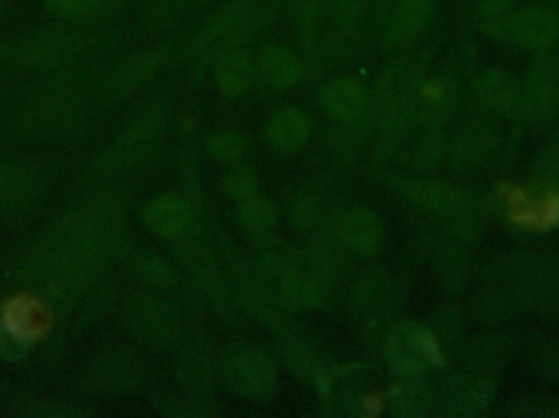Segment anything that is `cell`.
Wrapping results in <instances>:
<instances>
[{
    "label": "cell",
    "instance_id": "obj_1",
    "mask_svg": "<svg viewBox=\"0 0 559 418\" xmlns=\"http://www.w3.org/2000/svg\"><path fill=\"white\" fill-rule=\"evenodd\" d=\"M222 250L229 260L228 282L239 308L245 314L258 319L265 329L280 337L295 332L292 306L283 298L280 289L265 278L255 265L233 250L228 243H222Z\"/></svg>",
    "mask_w": 559,
    "mask_h": 418
},
{
    "label": "cell",
    "instance_id": "obj_2",
    "mask_svg": "<svg viewBox=\"0 0 559 418\" xmlns=\"http://www.w3.org/2000/svg\"><path fill=\"white\" fill-rule=\"evenodd\" d=\"M498 202L508 223L519 230L547 234L559 227V189L506 182L499 187Z\"/></svg>",
    "mask_w": 559,
    "mask_h": 418
},
{
    "label": "cell",
    "instance_id": "obj_3",
    "mask_svg": "<svg viewBox=\"0 0 559 418\" xmlns=\"http://www.w3.org/2000/svg\"><path fill=\"white\" fill-rule=\"evenodd\" d=\"M55 312L33 291H15L0 299V334L16 347L38 345L51 334Z\"/></svg>",
    "mask_w": 559,
    "mask_h": 418
},
{
    "label": "cell",
    "instance_id": "obj_4",
    "mask_svg": "<svg viewBox=\"0 0 559 418\" xmlns=\"http://www.w3.org/2000/svg\"><path fill=\"white\" fill-rule=\"evenodd\" d=\"M226 383L255 403H269L277 393V371L274 361L261 348L235 345L225 351L222 361Z\"/></svg>",
    "mask_w": 559,
    "mask_h": 418
},
{
    "label": "cell",
    "instance_id": "obj_5",
    "mask_svg": "<svg viewBox=\"0 0 559 418\" xmlns=\"http://www.w3.org/2000/svg\"><path fill=\"white\" fill-rule=\"evenodd\" d=\"M559 41V3L557 0L521 5L514 19L509 45L538 52L550 51Z\"/></svg>",
    "mask_w": 559,
    "mask_h": 418
},
{
    "label": "cell",
    "instance_id": "obj_6",
    "mask_svg": "<svg viewBox=\"0 0 559 418\" xmlns=\"http://www.w3.org/2000/svg\"><path fill=\"white\" fill-rule=\"evenodd\" d=\"M133 325L138 335L154 347H173L182 338V318L173 302L144 296L136 299Z\"/></svg>",
    "mask_w": 559,
    "mask_h": 418
},
{
    "label": "cell",
    "instance_id": "obj_7",
    "mask_svg": "<svg viewBox=\"0 0 559 418\" xmlns=\"http://www.w3.org/2000/svg\"><path fill=\"white\" fill-rule=\"evenodd\" d=\"M72 23L58 28L41 29L25 36L13 45L19 58L36 64H56L68 61L84 46V36L79 29L71 28Z\"/></svg>",
    "mask_w": 559,
    "mask_h": 418
},
{
    "label": "cell",
    "instance_id": "obj_8",
    "mask_svg": "<svg viewBox=\"0 0 559 418\" xmlns=\"http://www.w3.org/2000/svg\"><path fill=\"white\" fill-rule=\"evenodd\" d=\"M177 378L183 391L205 406H212L216 391V365L203 342H190L177 358Z\"/></svg>",
    "mask_w": 559,
    "mask_h": 418
},
{
    "label": "cell",
    "instance_id": "obj_9",
    "mask_svg": "<svg viewBox=\"0 0 559 418\" xmlns=\"http://www.w3.org/2000/svg\"><path fill=\"white\" fill-rule=\"evenodd\" d=\"M522 107L551 114L559 107V59L554 49L535 55L527 82L522 85Z\"/></svg>",
    "mask_w": 559,
    "mask_h": 418
},
{
    "label": "cell",
    "instance_id": "obj_10",
    "mask_svg": "<svg viewBox=\"0 0 559 418\" xmlns=\"http://www.w3.org/2000/svg\"><path fill=\"white\" fill-rule=\"evenodd\" d=\"M352 255L354 253L342 242L337 229L334 232L325 230L318 234L309 246L306 265H308V272L312 273L319 282L331 286L344 279V276L350 272Z\"/></svg>",
    "mask_w": 559,
    "mask_h": 418
},
{
    "label": "cell",
    "instance_id": "obj_11",
    "mask_svg": "<svg viewBox=\"0 0 559 418\" xmlns=\"http://www.w3.org/2000/svg\"><path fill=\"white\" fill-rule=\"evenodd\" d=\"M337 232L345 247L358 256H373L384 239L383 223L373 211L367 208L345 213L338 223Z\"/></svg>",
    "mask_w": 559,
    "mask_h": 418
},
{
    "label": "cell",
    "instance_id": "obj_12",
    "mask_svg": "<svg viewBox=\"0 0 559 418\" xmlns=\"http://www.w3.org/2000/svg\"><path fill=\"white\" fill-rule=\"evenodd\" d=\"M254 265L271 282H282L289 273L302 268L301 253L286 240L271 232L254 234Z\"/></svg>",
    "mask_w": 559,
    "mask_h": 418
},
{
    "label": "cell",
    "instance_id": "obj_13",
    "mask_svg": "<svg viewBox=\"0 0 559 418\" xmlns=\"http://www.w3.org/2000/svg\"><path fill=\"white\" fill-rule=\"evenodd\" d=\"M193 223L192 205L182 196H160L146 208V224L160 237L179 239L192 229Z\"/></svg>",
    "mask_w": 559,
    "mask_h": 418
},
{
    "label": "cell",
    "instance_id": "obj_14",
    "mask_svg": "<svg viewBox=\"0 0 559 418\" xmlns=\"http://www.w3.org/2000/svg\"><path fill=\"white\" fill-rule=\"evenodd\" d=\"M519 9H521L519 0H478L473 12V22L476 28L492 41L509 45Z\"/></svg>",
    "mask_w": 559,
    "mask_h": 418
},
{
    "label": "cell",
    "instance_id": "obj_15",
    "mask_svg": "<svg viewBox=\"0 0 559 418\" xmlns=\"http://www.w3.org/2000/svg\"><path fill=\"white\" fill-rule=\"evenodd\" d=\"M322 101L329 114L342 123H354L367 108L364 87L352 79L331 82L322 92Z\"/></svg>",
    "mask_w": 559,
    "mask_h": 418
},
{
    "label": "cell",
    "instance_id": "obj_16",
    "mask_svg": "<svg viewBox=\"0 0 559 418\" xmlns=\"http://www.w3.org/2000/svg\"><path fill=\"white\" fill-rule=\"evenodd\" d=\"M436 9L437 0H401L388 32L391 45H403L423 33Z\"/></svg>",
    "mask_w": 559,
    "mask_h": 418
},
{
    "label": "cell",
    "instance_id": "obj_17",
    "mask_svg": "<svg viewBox=\"0 0 559 418\" xmlns=\"http://www.w3.org/2000/svg\"><path fill=\"white\" fill-rule=\"evenodd\" d=\"M280 338H282L278 345L280 355H282L286 367L296 377L301 378L305 383L319 386L324 380V363H322L318 351L308 342L299 338L296 332Z\"/></svg>",
    "mask_w": 559,
    "mask_h": 418
},
{
    "label": "cell",
    "instance_id": "obj_18",
    "mask_svg": "<svg viewBox=\"0 0 559 418\" xmlns=\"http://www.w3.org/2000/svg\"><path fill=\"white\" fill-rule=\"evenodd\" d=\"M476 95L486 107L508 110L522 107V84L511 74L502 71H488L476 82Z\"/></svg>",
    "mask_w": 559,
    "mask_h": 418
},
{
    "label": "cell",
    "instance_id": "obj_19",
    "mask_svg": "<svg viewBox=\"0 0 559 418\" xmlns=\"http://www.w3.org/2000/svg\"><path fill=\"white\" fill-rule=\"evenodd\" d=\"M309 120L295 108H283L271 118L267 124V138L278 151H295L308 140Z\"/></svg>",
    "mask_w": 559,
    "mask_h": 418
},
{
    "label": "cell",
    "instance_id": "obj_20",
    "mask_svg": "<svg viewBox=\"0 0 559 418\" xmlns=\"http://www.w3.org/2000/svg\"><path fill=\"white\" fill-rule=\"evenodd\" d=\"M280 292L292 308L316 309L325 302L324 283L319 282L312 273L302 268L289 273L288 276L277 283Z\"/></svg>",
    "mask_w": 559,
    "mask_h": 418
},
{
    "label": "cell",
    "instance_id": "obj_21",
    "mask_svg": "<svg viewBox=\"0 0 559 418\" xmlns=\"http://www.w3.org/2000/svg\"><path fill=\"white\" fill-rule=\"evenodd\" d=\"M261 71L269 84L285 88L298 81L301 75V62L289 49L283 46H269L261 56Z\"/></svg>",
    "mask_w": 559,
    "mask_h": 418
},
{
    "label": "cell",
    "instance_id": "obj_22",
    "mask_svg": "<svg viewBox=\"0 0 559 418\" xmlns=\"http://www.w3.org/2000/svg\"><path fill=\"white\" fill-rule=\"evenodd\" d=\"M219 87L229 97H238L248 91L252 82L251 59L245 52H229L216 65Z\"/></svg>",
    "mask_w": 559,
    "mask_h": 418
},
{
    "label": "cell",
    "instance_id": "obj_23",
    "mask_svg": "<svg viewBox=\"0 0 559 418\" xmlns=\"http://www.w3.org/2000/svg\"><path fill=\"white\" fill-rule=\"evenodd\" d=\"M388 288V273L381 266L365 270L352 289L350 304L354 312L365 314L381 301Z\"/></svg>",
    "mask_w": 559,
    "mask_h": 418
},
{
    "label": "cell",
    "instance_id": "obj_24",
    "mask_svg": "<svg viewBox=\"0 0 559 418\" xmlns=\"http://www.w3.org/2000/svg\"><path fill=\"white\" fill-rule=\"evenodd\" d=\"M403 381V386L391 396L390 414L400 417L423 416L429 406V391L424 386L423 377L409 378Z\"/></svg>",
    "mask_w": 559,
    "mask_h": 418
},
{
    "label": "cell",
    "instance_id": "obj_25",
    "mask_svg": "<svg viewBox=\"0 0 559 418\" xmlns=\"http://www.w3.org/2000/svg\"><path fill=\"white\" fill-rule=\"evenodd\" d=\"M49 15L64 23H79L104 12L115 0H43Z\"/></svg>",
    "mask_w": 559,
    "mask_h": 418
},
{
    "label": "cell",
    "instance_id": "obj_26",
    "mask_svg": "<svg viewBox=\"0 0 559 418\" xmlns=\"http://www.w3.org/2000/svg\"><path fill=\"white\" fill-rule=\"evenodd\" d=\"M138 273L146 285L156 289H174L180 283L176 266L154 253H144L138 260Z\"/></svg>",
    "mask_w": 559,
    "mask_h": 418
},
{
    "label": "cell",
    "instance_id": "obj_27",
    "mask_svg": "<svg viewBox=\"0 0 559 418\" xmlns=\"http://www.w3.org/2000/svg\"><path fill=\"white\" fill-rule=\"evenodd\" d=\"M277 220V208L274 203L265 199L245 200V205L239 210V223L251 236L254 234L271 232Z\"/></svg>",
    "mask_w": 559,
    "mask_h": 418
},
{
    "label": "cell",
    "instance_id": "obj_28",
    "mask_svg": "<svg viewBox=\"0 0 559 418\" xmlns=\"http://www.w3.org/2000/svg\"><path fill=\"white\" fill-rule=\"evenodd\" d=\"M288 216L295 229L301 230V232H312L321 226L324 210L319 200L302 193V195L293 196L288 205Z\"/></svg>",
    "mask_w": 559,
    "mask_h": 418
},
{
    "label": "cell",
    "instance_id": "obj_29",
    "mask_svg": "<svg viewBox=\"0 0 559 418\" xmlns=\"http://www.w3.org/2000/svg\"><path fill=\"white\" fill-rule=\"evenodd\" d=\"M206 147L216 159L235 160L248 151V140L235 131H222L206 141Z\"/></svg>",
    "mask_w": 559,
    "mask_h": 418
},
{
    "label": "cell",
    "instance_id": "obj_30",
    "mask_svg": "<svg viewBox=\"0 0 559 418\" xmlns=\"http://www.w3.org/2000/svg\"><path fill=\"white\" fill-rule=\"evenodd\" d=\"M225 190L231 199H252L259 190V176L251 167H238L225 177Z\"/></svg>",
    "mask_w": 559,
    "mask_h": 418
},
{
    "label": "cell",
    "instance_id": "obj_31",
    "mask_svg": "<svg viewBox=\"0 0 559 418\" xmlns=\"http://www.w3.org/2000/svg\"><path fill=\"white\" fill-rule=\"evenodd\" d=\"M160 414L167 417H209L212 416V410H209V406L200 403V401L193 399V397H187V399H180V397H169L164 401L163 407H160Z\"/></svg>",
    "mask_w": 559,
    "mask_h": 418
},
{
    "label": "cell",
    "instance_id": "obj_32",
    "mask_svg": "<svg viewBox=\"0 0 559 418\" xmlns=\"http://www.w3.org/2000/svg\"><path fill=\"white\" fill-rule=\"evenodd\" d=\"M3 7H5V0H0V13L3 12Z\"/></svg>",
    "mask_w": 559,
    "mask_h": 418
}]
</instances>
